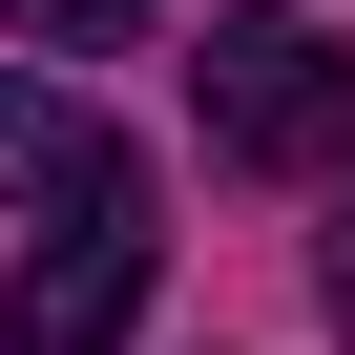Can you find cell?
<instances>
[{"instance_id":"6da1fadb","label":"cell","mask_w":355,"mask_h":355,"mask_svg":"<svg viewBox=\"0 0 355 355\" xmlns=\"http://www.w3.org/2000/svg\"><path fill=\"white\" fill-rule=\"evenodd\" d=\"M146 251H167V230H146V167L105 146L84 189H63V230L21 251V293H0V334H21V355H125V313H146Z\"/></svg>"},{"instance_id":"7a4b0ae2","label":"cell","mask_w":355,"mask_h":355,"mask_svg":"<svg viewBox=\"0 0 355 355\" xmlns=\"http://www.w3.org/2000/svg\"><path fill=\"white\" fill-rule=\"evenodd\" d=\"M209 146H230V167H334V146H355V42H313V21L209 42Z\"/></svg>"},{"instance_id":"3957f363","label":"cell","mask_w":355,"mask_h":355,"mask_svg":"<svg viewBox=\"0 0 355 355\" xmlns=\"http://www.w3.org/2000/svg\"><path fill=\"white\" fill-rule=\"evenodd\" d=\"M84 167H105V105H63V84H0V189H21V209H63Z\"/></svg>"},{"instance_id":"277c9868","label":"cell","mask_w":355,"mask_h":355,"mask_svg":"<svg viewBox=\"0 0 355 355\" xmlns=\"http://www.w3.org/2000/svg\"><path fill=\"white\" fill-rule=\"evenodd\" d=\"M21 42H63V63H105V42H146V0H0Z\"/></svg>"}]
</instances>
